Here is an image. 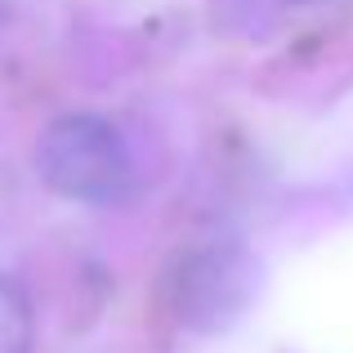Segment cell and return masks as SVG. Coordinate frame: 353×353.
Wrapping results in <instances>:
<instances>
[{
	"label": "cell",
	"instance_id": "obj_1",
	"mask_svg": "<svg viewBox=\"0 0 353 353\" xmlns=\"http://www.w3.org/2000/svg\"><path fill=\"white\" fill-rule=\"evenodd\" d=\"M36 170L59 197L117 201L130 183V152L112 121L72 112L45 125L36 143Z\"/></svg>",
	"mask_w": 353,
	"mask_h": 353
},
{
	"label": "cell",
	"instance_id": "obj_2",
	"mask_svg": "<svg viewBox=\"0 0 353 353\" xmlns=\"http://www.w3.org/2000/svg\"><path fill=\"white\" fill-rule=\"evenodd\" d=\"M259 295V259L237 241L197 246L170 273V309L188 331H228Z\"/></svg>",
	"mask_w": 353,
	"mask_h": 353
},
{
	"label": "cell",
	"instance_id": "obj_3",
	"mask_svg": "<svg viewBox=\"0 0 353 353\" xmlns=\"http://www.w3.org/2000/svg\"><path fill=\"white\" fill-rule=\"evenodd\" d=\"M36 345V322L23 286L0 273V353H32Z\"/></svg>",
	"mask_w": 353,
	"mask_h": 353
}]
</instances>
